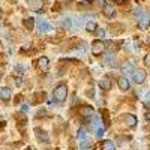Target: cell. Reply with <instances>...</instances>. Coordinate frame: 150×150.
Returning a JSON list of instances; mask_svg holds the SVG:
<instances>
[{
  "mask_svg": "<svg viewBox=\"0 0 150 150\" xmlns=\"http://www.w3.org/2000/svg\"><path fill=\"white\" fill-rule=\"evenodd\" d=\"M53 96H54L56 101H59V102L65 101V99L68 98V86L63 84V83L59 84L56 89H54V92H53Z\"/></svg>",
  "mask_w": 150,
  "mask_h": 150,
  "instance_id": "cell-1",
  "label": "cell"
},
{
  "mask_svg": "<svg viewBox=\"0 0 150 150\" xmlns=\"http://www.w3.org/2000/svg\"><path fill=\"white\" fill-rule=\"evenodd\" d=\"M146 77H147V72L144 69H134L132 72V80L137 84H143L146 81Z\"/></svg>",
  "mask_w": 150,
  "mask_h": 150,
  "instance_id": "cell-2",
  "label": "cell"
},
{
  "mask_svg": "<svg viewBox=\"0 0 150 150\" xmlns=\"http://www.w3.org/2000/svg\"><path fill=\"white\" fill-rule=\"evenodd\" d=\"M104 48H105V45H104V42H102V41L96 39V41H93V42H92V53H93L95 56H101V54H102V51H104Z\"/></svg>",
  "mask_w": 150,
  "mask_h": 150,
  "instance_id": "cell-3",
  "label": "cell"
},
{
  "mask_svg": "<svg viewBox=\"0 0 150 150\" xmlns=\"http://www.w3.org/2000/svg\"><path fill=\"white\" fill-rule=\"evenodd\" d=\"M122 120H123V123L126 125V126H129V128H134L135 125H137V117H135L134 114H123V116H122Z\"/></svg>",
  "mask_w": 150,
  "mask_h": 150,
  "instance_id": "cell-4",
  "label": "cell"
},
{
  "mask_svg": "<svg viewBox=\"0 0 150 150\" xmlns=\"http://www.w3.org/2000/svg\"><path fill=\"white\" fill-rule=\"evenodd\" d=\"M78 114H80L81 117H84V119H89V117L93 114V107H90V105H83V107L78 110Z\"/></svg>",
  "mask_w": 150,
  "mask_h": 150,
  "instance_id": "cell-5",
  "label": "cell"
},
{
  "mask_svg": "<svg viewBox=\"0 0 150 150\" xmlns=\"http://www.w3.org/2000/svg\"><path fill=\"white\" fill-rule=\"evenodd\" d=\"M35 134H36V138H38V141H41V143H48V134L44 131V129H41V128H36L35 129Z\"/></svg>",
  "mask_w": 150,
  "mask_h": 150,
  "instance_id": "cell-6",
  "label": "cell"
},
{
  "mask_svg": "<svg viewBox=\"0 0 150 150\" xmlns=\"http://www.w3.org/2000/svg\"><path fill=\"white\" fill-rule=\"evenodd\" d=\"M117 84H119V89H120V90H123V92H126V90H129V89H131L129 80H128L126 77H120V78L117 80Z\"/></svg>",
  "mask_w": 150,
  "mask_h": 150,
  "instance_id": "cell-7",
  "label": "cell"
},
{
  "mask_svg": "<svg viewBox=\"0 0 150 150\" xmlns=\"http://www.w3.org/2000/svg\"><path fill=\"white\" fill-rule=\"evenodd\" d=\"M53 27L50 26V24L45 21V20H39L38 21V30H39L41 33H45V32H50Z\"/></svg>",
  "mask_w": 150,
  "mask_h": 150,
  "instance_id": "cell-8",
  "label": "cell"
},
{
  "mask_svg": "<svg viewBox=\"0 0 150 150\" xmlns=\"http://www.w3.org/2000/svg\"><path fill=\"white\" fill-rule=\"evenodd\" d=\"M99 87H101L102 90H110L111 89V80H110V77H102L101 78V81H99Z\"/></svg>",
  "mask_w": 150,
  "mask_h": 150,
  "instance_id": "cell-9",
  "label": "cell"
},
{
  "mask_svg": "<svg viewBox=\"0 0 150 150\" xmlns=\"http://www.w3.org/2000/svg\"><path fill=\"white\" fill-rule=\"evenodd\" d=\"M29 6L33 11H39L44 6V0H29Z\"/></svg>",
  "mask_w": 150,
  "mask_h": 150,
  "instance_id": "cell-10",
  "label": "cell"
},
{
  "mask_svg": "<svg viewBox=\"0 0 150 150\" xmlns=\"http://www.w3.org/2000/svg\"><path fill=\"white\" fill-rule=\"evenodd\" d=\"M138 24H140V29L146 30V29L149 27V24H150V20H149V17H147L146 14H143V15L138 18Z\"/></svg>",
  "mask_w": 150,
  "mask_h": 150,
  "instance_id": "cell-11",
  "label": "cell"
},
{
  "mask_svg": "<svg viewBox=\"0 0 150 150\" xmlns=\"http://www.w3.org/2000/svg\"><path fill=\"white\" fill-rule=\"evenodd\" d=\"M104 14H105V17H108V18H112L116 15V9H114V6H111V5H104Z\"/></svg>",
  "mask_w": 150,
  "mask_h": 150,
  "instance_id": "cell-12",
  "label": "cell"
},
{
  "mask_svg": "<svg viewBox=\"0 0 150 150\" xmlns=\"http://www.w3.org/2000/svg\"><path fill=\"white\" fill-rule=\"evenodd\" d=\"M120 69H122V72H128V74H132L135 68H134V63H131V62H125V63H122Z\"/></svg>",
  "mask_w": 150,
  "mask_h": 150,
  "instance_id": "cell-13",
  "label": "cell"
},
{
  "mask_svg": "<svg viewBox=\"0 0 150 150\" xmlns=\"http://www.w3.org/2000/svg\"><path fill=\"white\" fill-rule=\"evenodd\" d=\"M11 96H12V90H11V89H8V87H5V89L0 90V98H2L3 101H9Z\"/></svg>",
  "mask_w": 150,
  "mask_h": 150,
  "instance_id": "cell-14",
  "label": "cell"
},
{
  "mask_svg": "<svg viewBox=\"0 0 150 150\" xmlns=\"http://www.w3.org/2000/svg\"><path fill=\"white\" fill-rule=\"evenodd\" d=\"M23 24H24V27L26 29H29V30H32V29H35V18H24L23 20Z\"/></svg>",
  "mask_w": 150,
  "mask_h": 150,
  "instance_id": "cell-15",
  "label": "cell"
},
{
  "mask_svg": "<svg viewBox=\"0 0 150 150\" xmlns=\"http://www.w3.org/2000/svg\"><path fill=\"white\" fill-rule=\"evenodd\" d=\"M38 65H39L41 69H48V66H50V60H48V57H41L39 62H38Z\"/></svg>",
  "mask_w": 150,
  "mask_h": 150,
  "instance_id": "cell-16",
  "label": "cell"
},
{
  "mask_svg": "<svg viewBox=\"0 0 150 150\" xmlns=\"http://www.w3.org/2000/svg\"><path fill=\"white\" fill-rule=\"evenodd\" d=\"M96 29H98V24L95 21H87L86 23V30L87 32H96Z\"/></svg>",
  "mask_w": 150,
  "mask_h": 150,
  "instance_id": "cell-17",
  "label": "cell"
},
{
  "mask_svg": "<svg viewBox=\"0 0 150 150\" xmlns=\"http://www.w3.org/2000/svg\"><path fill=\"white\" fill-rule=\"evenodd\" d=\"M102 149H105V150H114L116 149V144L112 143V141H104L102 143Z\"/></svg>",
  "mask_w": 150,
  "mask_h": 150,
  "instance_id": "cell-18",
  "label": "cell"
},
{
  "mask_svg": "<svg viewBox=\"0 0 150 150\" xmlns=\"http://www.w3.org/2000/svg\"><path fill=\"white\" fill-rule=\"evenodd\" d=\"M77 137H78V140L80 141H86V131L84 129H78V134H77Z\"/></svg>",
  "mask_w": 150,
  "mask_h": 150,
  "instance_id": "cell-19",
  "label": "cell"
},
{
  "mask_svg": "<svg viewBox=\"0 0 150 150\" xmlns=\"http://www.w3.org/2000/svg\"><path fill=\"white\" fill-rule=\"evenodd\" d=\"M143 14H144V12H143V9H141V8H135V9H134V15H135L137 18H140Z\"/></svg>",
  "mask_w": 150,
  "mask_h": 150,
  "instance_id": "cell-20",
  "label": "cell"
},
{
  "mask_svg": "<svg viewBox=\"0 0 150 150\" xmlns=\"http://www.w3.org/2000/svg\"><path fill=\"white\" fill-rule=\"evenodd\" d=\"M105 62H107V63H111V62L112 60H114V54H112V53H108V54H105Z\"/></svg>",
  "mask_w": 150,
  "mask_h": 150,
  "instance_id": "cell-21",
  "label": "cell"
},
{
  "mask_svg": "<svg viewBox=\"0 0 150 150\" xmlns=\"http://www.w3.org/2000/svg\"><path fill=\"white\" fill-rule=\"evenodd\" d=\"M96 35H98V38H104L105 36V30L104 29H96Z\"/></svg>",
  "mask_w": 150,
  "mask_h": 150,
  "instance_id": "cell-22",
  "label": "cell"
},
{
  "mask_svg": "<svg viewBox=\"0 0 150 150\" xmlns=\"http://www.w3.org/2000/svg\"><path fill=\"white\" fill-rule=\"evenodd\" d=\"M104 132H105V129L101 126V128H98V132H96V137H98V138H101V137L104 135Z\"/></svg>",
  "mask_w": 150,
  "mask_h": 150,
  "instance_id": "cell-23",
  "label": "cell"
},
{
  "mask_svg": "<svg viewBox=\"0 0 150 150\" xmlns=\"http://www.w3.org/2000/svg\"><path fill=\"white\" fill-rule=\"evenodd\" d=\"M144 63H146L147 68H150V54H147V56L144 57Z\"/></svg>",
  "mask_w": 150,
  "mask_h": 150,
  "instance_id": "cell-24",
  "label": "cell"
},
{
  "mask_svg": "<svg viewBox=\"0 0 150 150\" xmlns=\"http://www.w3.org/2000/svg\"><path fill=\"white\" fill-rule=\"evenodd\" d=\"M15 84L17 86H23V78H15Z\"/></svg>",
  "mask_w": 150,
  "mask_h": 150,
  "instance_id": "cell-25",
  "label": "cell"
},
{
  "mask_svg": "<svg viewBox=\"0 0 150 150\" xmlns=\"http://www.w3.org/2000/svg\"><path fill=\"white\" fill-rule=\"evenodd\" d=\"M21 110H23L24 112H26V111H29V105H27V104H24V105L21 107Z\"/></svg>",
  "mask_w": 150,
  "mask_h": 150,
  "instance_id": "cell-26",
  "label": "cell"
},
{
  "mask_svg": "<svg viewBox=\"0 0 150 150\" xmlns=\"http://www.w3.org/2000/svg\"><path fill=\"white\" fill-rule=\"evenodd\" d=\"M146 42H147V44H150V35H147V36H146Z\"/></svg>",
  "mask_w": 150,
  "mask_h": 150,
  "instance_id": "cell-27",
  "label": "cell"
},
{
  "mask_svg": "<svg viewBox=\"0 0 150 150\" xmlns=\"http://www.w3.org/2000/svg\"><path fill=\"white\" fill-rule=\"evenodd\" d=\"M15 69H17V71H23V69H24V68H23V66H21V65H20V66H17V68H15Z\"/></svg>",
  "mask_w": 150,
  "mask_h": 150,
  "instance_id": "cell-28",
  "label": "cell"
},
{
  "mask_svg": "<svg viewBox=\"0 0 150 150\" xmlns=\"http://www.w3.org/2000/svg\"><path fill=\"white\" fill-rule=\"evenodd\" d=\"M146 104H147V108L150 110V101H149V102H146Z\"/></svg>",
  "mask_w": 150,
  "mask_h": 150,
  "instance_id": "cell-29",
  "label": "cell"
},
{
  "mask_svg": "<svg viewBox=\"0 0 150 150\" xmlns=\"http://www.w3.org/2000/svg\"><path fill=\"white\" fill-rule=\"evenodd\" d=\"M116 2H119V3H122V2H125V0H116Z\"/></svg>",
  "mask_w": 150,
  "mask_h": 150,
  "instance_id": "cell-30",
  "label": "cell"
},
{
  "mask_svg": "<svg viewBox=\"0 0 150 150\" xmlns=\"http://www.w3.org/2000/svg\"><path fill=\"white\" fill-rule=\"evenodd\" d=\"M2 125H3V123H2V120H0V128H2Z\"/></svg>",
  "mask_w": 150,
  "mask_h": 150,
  "instance_id": "cell-31",
  "label": "cell"
}]
</instances>
